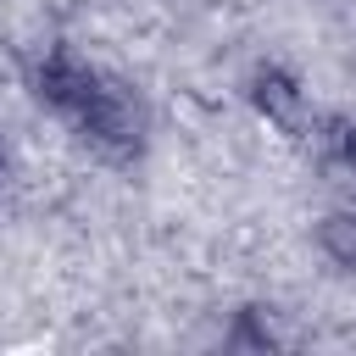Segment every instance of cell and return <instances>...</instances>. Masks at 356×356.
<instances>
[{"instance_id": "6da1fadb", "label": "cell", "mask_w": 356, "mask_h": 356, "mask_svg": "<svg viewBox=\"0 0 356 356\" xmlns=\"http://www.w3.org/2000/svg\"><path fill=\"white\" fill-rule=\"evenodd\" d=\"M67 122H72V134H78L95 156H106V161H134V156L145 150V106H139V95H134L128 83H117V78H100L95 95H89Z\"/></svg>"}, {"instance_id": "7a4b0ae2", "label": "cell", "mask_w": 356, "mask_h": 356, "mask_svg": "<svg viewBox=\"0 0 356 356\" xmlns=\"http://www.w3.org/2000/svg\"><path fill=\"white\" fill-rule=\"evenodd\" d=\"M106 72L100 67H89L78 50H67V44H50V50H39L33 56V67H28V83H33V95H39V106H50L61 122L95 95V83H100Z\"/></svg>"}, {"instance_id": "3957f363", "label": "cell", "mask_w": 356, "mask_h": 356, "mask_svg": "<svg viewBox=\"0 0 356 356\" xmlns=\"http://www.w3.org/2000/svg\"><path fill=\"white\" fill-rule=\"evenodd\" d=\"M250 100H256V111H261L273 128H284V134H306V128H312L306 89H300L284 67H261V72L250 78Z\"/></svg>"}, {"instance_id": "277c9868", "label": "cell", "mask_w": 356, "mask_h": 356, "mask_svg": "<svg viewBox=\"0 0 356 356\" xmlns=\"http://www.w3.org/2000/svg\"><path fill=\"white\" fill-rule=\"evenodd\" d=\"M317 256L328 261V267H339V273H356V206H339V211H328L323 222H317Z\"/></svg>"}, {"instance_id": "5b68a950", "label": "cell", "mask_w": 356, "mask_h": 356, "mask_svg": "<svg viewBox=\"0 0 356 356\" xmlns=\"http://www.w3.org/2000/svg\"><path fill=\"white\" fill-rule=\"evenodd\" d=\"M312 139L334 172L356 178V117H323V122H312Z\"/></svg>"}, {"instance_id": "8992f818", "label": "cell", "mask_w": 356, "mask_h": 356, "mask_svg": "<svg viewBox=\"0 0 356 356\" xmlns=\"http://www.w3.org/2000/svg\"><path fill=\"white\" fill-rule=\"evenodd\" d=\"M0 178H6V150H0Z\"/></svg>"}]
</instances>
